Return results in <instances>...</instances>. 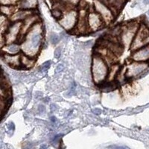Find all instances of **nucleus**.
I'll list each match as a JSON object with an SVG mask.
<instances>
[{
    "label": "nucleus",
    "mask_w": 149,
    "mask_h": 149,
    "mask_svg": "<svg viewBox=\"0 0 149 149\" xmlns=\"http://www.w3.org/2000/svg\"><path fill=\"white\" fill-rule=\"evenodd\" d=\"M43 39V27L40 21L34 25L21 42V51L26 55L36 58L40 53Z\"/></svg>",
    "instance_id": "nucleus-1"
},
{
    "label": "nucleus",
    "mask_w": 149,
    "mask_h": 149,
    "mask_svg": "<svg viewBox=\"0 0 149 149\" xmlns=\"http://www.w3.org/2000/svg\"><path fill=\"white\" fill-rule=\"evenodd\" d=\"M91 72L93 81L97 85L107 79L109 67L106 60L98 53L94 54L92 59Z\"/></svg>",
    "instance_id": "nucleus-2"
},
{
    "label": "nucleus",
    "mask_w": 149,
    "mask_h": 149,
    "mask_svg": "<svg viewBox=\"0 0 149 149\" xmlns=\"http://www.w3.org/2000/svg\"><path fill=\"white\" fill-rule=\"evenodd\" d=\"M140 25V23L136 22H131L121 27V33L119 37V40L123 46L126 48L130 47Z\"/></svg>",
    "instance_id": "nucleus-3"
},
{
    "label": "nucleus",
    "mask_w": 149,
    "mask_h": 149,
    "mask_svg": "<svg viewBox=\"0 0 149 149\" xmlns=\"http://www.w3.org/2000/svg\"><path fill=\"white\" fill-rule=\"evenodd\" d=\"M149 44V27L143 22H141L138 28L135 37L133 40L130 50L131 52L137 50L142 47Z\"/></svg>",
    "instance_id": "nucleus-4"
},
{
    "label": "nucleus",
    "mask_w": 149,
    "mask_h": 149,
    "mask_svg": "<svg viewBox=\"0 0 149 149\" xmlns=\"http://www.w3.org/2000/svg\"><path fill=\"white\" fill-rule=\"evenodd\" d=\"M78 18V11L74 8H69L63 12V16L58 20L60 26L68 32H73L75 29Z\"/></svg>",
    "instance_id": "nucleus-5"
},
{
    "label": "nucleus",
    "mask_w": 149,
    "mask_h": 149,
    "mask_svg": "<svg viewBox=\"0 0 149 149\" xmlns=\"http://www.w3.org/2000/svg\"><path fill=\"white\" fill-rule=\"evenodd\" d=\"M149 69V63L133 61L125 67V77L127 79H132L141 76Z\"/></svg>",
    "instance_id": "nucleus-6"
},
{
    "label": "nucleus",
    "mask_w": 149,
    "mask_h": 149,
    "mask_svg": "<svg viewBox=\"0 0 149 149\" xmlns=\"http://www.w3.org/2000/svg\"><path fill=\"white\" fill-rule=\"evenodd\" d=\"M94 11L102 18L105 26L110 25L115 18V13L107 4L101 0H94Z\"/></svg>",
    "instance_id": "nucleus-7"
},
{
    "label": "nucleus",
    "mask_w": 149,
    "mask_h": 149,
    "mask_svg": "<svg viewBox=\"0 0 149 149\" xmlns=\"http://www.w3.org/2000/svg\"><path fill=\"white\" fill-rule=\"evenodd\" d=\"M22 22H11L6 33L4 34L6 44L13 43H19L22 30Z\"/></svg>",
    "instance_id": "nucleus-8"
},
{
    "label": "nucleus",
    "mask_w": 149,
    "mask_h": 149,
    "mask_svg": "<svg viewBox=\"0 0 149 149\" xmlns=\"http://www.w3.org/2000/svg\"><path fill=\"white\" fill-rule=\"evenodd\" d=\"M87 23L89 32H96L105 26L102 18L95 11L88 12Z\"/></svg>",
    "instance_id": "nucleus-9"
},
{
    "label": "nucleus",
    "mask_w": 149,
    "mask_h": 149,
    "mask_svg": "<svg viewBox=\"0 0 149 149\" xmlns=\"http://www.w3.org/2000/svg\"><path fill=\"white\" fill-rule=\"evenodd\" d=\"M88 11L84 8H82L78 11V18L76 27L74 32L78 34H84L89 33L87 23Z\"/></svg>",
    "instance_id": "nucleus-10"
},
{
    "label": "nucleus",
    "mask_w": 149,
    "mask_h": 149,
    "mask_svg": "<svg viewBox=\"0 0 149 149\" xmlns=\"http://www.w3.org/2000/svg\"><path fill=\"white\" fill-rule=\"evenodd\" d=\"M130 59L133 61L149 63V44L132 52Z\"/></svg>",
    "instance_id": "nucleus-11"
},
{
    "label": "nucleus",
    "mask_w": 149,
    "mask_h": 149,
    "mask_svg": "<svg viewBox=\"0 0 149 149\" xmlns=\"http://www.w3.org/2000/svg\"><path fill=\"white\" fill-rule=\"evenodd\" d=\"M40 18L38 17V15L36 13H34L33 14H32L31 16L26 18L23 22H22V30H21V36H20V40H19V43H21L24 38L25 35L26 34L28 33V32L29 31L31 28L34 26V25L36 24L37 22H39Z\"/></svg>",
    "instance_id": "nucleus-12"
},
{
    "label": "nucleus",
    "mask_w": 149,
    "mask_h": 149,
    "mask_svg": "<svg viewBox=\"0 0 149 149\" xmlns=\"http://www.w3.org/2000/svg\"><path fill=\"white\" fill-rule=\"evenodd\" d=\"M2 58L7 65L14 69L21 67V54H10L2 52Z\"/></svg>",
    "instance_id": "nucleus-13"
},
{
    "label": "nucleus",
    "mask_w": 149,
    "mask_h": 149,
    "mask_svg": "<svg viewBox=\"0 0 149 149\" xmlns=\"http://www.w3.org/2000/svg\"><path fill=\"white\" fill-rule=\"evenodd\" d=\"M35 13L34 11H29V10H22L18 9L13 13V14L10 17V20L11 22H23L26 18H28L29 16Z\"/></svg>",
    "instance_id": "nucleus-14"
},
{
    "label": "nucleus",
    "mask_w": 149,
    "mask_h": 149,
    "mask_svg": "<svg viewBox=\"0 0 149 149\" xmlns=\"http://www.w3.org/2000/svg\"><path fill=\"white\" fill-rule=\"evenodd\" d=\"M37 6V0H20L17 5L18 9L34 11Z\"/></svg>",
    "instance_id": "nucleus-15"
},
{
    "label": "nucleus",
    "mask_w": 149,
    "mask_h": 149,
    "mask_svg": "<svg viewBox=\"0 0 149 149\" xmlns=\"http://www.w3.org/2000/svg\"><path fill=\"white\" fill-rule=\"evenodd\" d=\"M21 51V46L19 43H13L6 44L2 48V53L10 54H19Z\"/></svg>",
    "instance_id": "nucleus-16"
},
{
    "label": "nucleus",
    "mask_w": 149,
    "mask_h": 149,
    "mask_svg": "<svg viewBox=\"0 0 149 149\" xmlns=\"http://www.w3.org/2000/svg\"><path fill=\"white\" fill-rule=\"evenodd\" d=\"M35 63V58H32L25 54H21V68L31 69Z\"/></svg>",
    "instance_id": "nucleus-17"
},
{
    "label": "nucleus",
    "mask_w": 149,
    "mask_h": 149,
    "mask_svg": "<svg viewBox=\"0 0 149 149\" xmlns=\"http://www.w3.org/2000/svg\"><path fill=\"white\" fill-rule=\"evenodd\" d=\"M99 87L104 92H110L115 89L118 87V82L116 81H104L99 84Z\"/></svg>",
    "instance_id": "nucleus-18"
},
{
    "label": "nucleus",
    "mask_w": 149,
    "mask_h": 149,
    "mask_svg": "<svg viewBox=\"0 0 149 149\" xmlns=\"http://www.w3.org/2000/svg\"><path fill=\"white\" fill-rule=\"evenodd\" d=\"M11 22L10 19L5 15H1L0 18V30H1V35H4L7 32V28L11 25Z\"/></svg>",
    "instance_id": "nucleus-19"
},
{
    "label": "nucleus",
    "mask_w": 149,
    "mask_h": 149,
    "mask_svg": "<svg viewBox=\"0 0 149 149\" xmlns=\"http://www.w3.org/2000/svg\"><path fill=\"white\" fill-rule=\"evenodd\" d=\"M126 2L127 0H108V5L115 12V11H119L121 9Z\"/></svg>",
    "instance_id": "nucleus-20"
},
{
    "label": "nucleus",
    "mask_w": 149,
    "mask_h": 149,
    "mask_svg": "<svg viewBox=\"0 0 149 149\" xmlns=\"http://www.w3.org/2000/svg\"><path fill=\"white\" fill-rule=\"evenodd\" d=\"M15 8L16 7H15L14 5H1V12H2V14L10 18L16 11Z\"/></svg>",
    "instance_id": "nucleus-21"
},
{
    "label": "nucleus",
    "mask_w": 149,
    "mask_h": 149,
    "mask_svg": "<svg viewBox=\"0 0 149 149\" xmlns=\"http://www.w3.org/2000/svg\"><path fill=\"white\" fill-rule=\"evenodd\" d=\"M63 8L59 7H54L52 11V16L56 19H58L59 20L61 18V17L63 16Z\"/></svg>",
    "instance_id": "nucleus-22"
},
{
    "label": "nucleus",
    "mask_w": 149,
    "mask_h": 149,
    "mask_svg": "<svg viewBox=\"0 0 149 149\" xmlns=\"http://www.w3.org/2000/svg\"><path fill=\"white\" fill-rule=\"evenodd\" d=\"M60 1L66 7H69V8H73V7H75L76 5H78L81 0H60Z\"/></svg>",
    "instance_id": "nucleus-23"
},
{
    "label": "nucleus",
    "mask_w": 149,
    "mask_h": 149,
    "mask_svg": "<svg viewBox=\"0 0 149 149\" xmlns=\"http://www.w3.org/2000/svg\"><path fill=\"white\" fill-rule=\"evenodd\" d=\"M49 40L52 45H57L60 41V37L55 33H52L49 36Z\"/></svg>",
    "instance_id": "nucleus-24"
},
{
    "label": "nucleus",
    "mask_w": 149,
    "mask_h": 149,
    "mask_svg": "<svg viewBox=\"0 0 149 149\" xmlns=\"http://www.w3.org/2000/svg\"><path fill=\"white\" fill-rule=\"evenodd\" d=\"M1 4L4 5H17L20 0H0Z\"/></svg>",
    "instance_id": "nucleus-25"
},
{
    "label": "nucleus",
    "mask_w": 149,
    "mask_h": 149,
    "mask_svg": "<svg viewBox=\"0 0 149 149\" xmlns=\"http://www.w3.org/2000/svg\"><path fill=\"white\" fill-rule=\"evenodd\" d=\"M51 66V61L50 60H48V61H46L45 63H43L42 65L40 67V69L41 72H45V71L48 70L49 69V67Z\"/></svg>",
    "instance_id": "nucleus-26"
},
{
    "label": "nucleus",
    "mask_w": 149,
    "mask_h": 149,
    "mask_svg": "<svg viewBox=\"0 0 149 149\" xmlns=\"http://www.w3.org/2000/svg\"><path fill=\"white\" fill-rule=\"evenodd\" d=\"M61 48H60V47H58V48H55V50H54V56L56 59L60 58V57L61 55Z\"/></svg>",
    "instance_id": "nucleus-27"
},
{
    "label": "nucleus",
    "mask_w": 149,
    "mask_h": 149,
    "mask_svg": "<svg viewBox=\"0 0 149 149\" xmlns=\"http://www.w3.org/2000/svg\"><path fill=\"white\" fill-rule=\"evenodd\" d=\"M37 111L40 114H43L46 113V106L43 104H40L37 108Z\"/></svg>",
    "instance_id": "nucleus-28"
},
{
    "label": "nucleus",
    "mask_w": 149,
    "mask_h": 149,
    "mask_svg": "<svg viewBox=\"0 0 149 149\" xmlns=\"http://www.w3.org/2000/svg\"><path fill=\"white\" fill-rule=\"evenodd\" d=\"M7 128L8 131H11V133H13V130H14L15 129V125L14 124H13V122H10L9 124L7 125Z\"/></svg>",
    "instance_id": "nucleus-29"
},
{
    "label": "nucleus",
    "mask_w": 149,
    "mask_h": 149,
    "mask_svg": "<svg viewBox=\"0 0 149 149\" xmlns=\"http://www.w3.org/2000/svg\"><path fill=\"white\" fill-rule=\"evenodd\" d=\"M109 149H130L125 146H117V145H110L108 147Z\"/></svg>",
    "instance_id": "nucleus-30"
},
{
    "label": "nucleus",
    "mask_w": 149,
    "mask_h": 149,
    "mask_svg": "<svg viewBox=\"0 0 149 149\" xmlns=\"http://www.w3.org/2000/svg\"><path fill=\"white\" fill-rule=\"evenodd\" d=\"M64 69V66L63 64H59L58 66L56 67V72H61Z\"/></svg>",
    "instance_id": "nucleus-31"
},
{
    "label": "nucleus",
    "mask_w": 149,
    "mask_h": 149,
    "mask_svg": "<svg viewBox=\"0 0 149 149\" xmlns=\"http://www.w3.org/2000/svg\"><path fill=\"white\" fill-rule=\"evenodd\" d=\"M93 113L95 115H100L101 113V110L99 109V108H95L93 110Z\"/></svg>",
    "instance_id": "nucleus-32"
},
{
    "label": "nucleus",
    "mask_w": 149,
    "mask_h": 149,
    "mask_svg": "<svg viewBox=\"0 0 149 149\" xmlns=\"http://www.w3.org/2000/svg\"><path fill=\"white\" fill-rule=\"evenodd\" d=\"M50 108H51V111L54 112V111H56V110H58V106H57V105H56L55 104H52V105H51Z\"/></svg>",
    "instance_id": "nucleus-33"
},
{
    "label": "nucleus",
    "mask_w": 149,
    "mask_h": 149,
    "mask_svg": "<svg viewBox=\"0 0 149 149\" xmlns=\"http://www.w3.org/2000/svg\"><path fill=\"white\" fill-rule=\"evenodd\" d=\"M40 149H48V148H47V145L46 144H43V145H41Z\"/></svg>",
    "instance_id": "nucleus-34"
},
{
    "label": "nucleus",
    "mask_w": 149,
    "mask_h": 149,
    "mask_svg": "<svg viewBox=\"0 0 149 149\" xmlns=\"http://www.w3.org/2000/svg\"><path fill=\"white\" fill-rule=\"evenodd\" d=\"M51 121H52V122H55L56 121L55 116H52V117H51Z\"/></svg>",
    "instance_id": "nucleus-35"
},
{
    "label": "nucleus",
    "mask_w": 149,
    "mask_h": 149,
    "mask_svg": "<svg viewBox=\"0 0 149 149\" xmlns=\"http://www.w3.org/2000/svg\"><path fill=\"white\" fill-rule=\"evenodd\" d=\"M101 1H102L103 2H104V3H106L108 5V0H101Z\"/></svg>",
    "instance_id": "nucleus-36"
},
{
    "label": "nucleus",
    "mask_w": 149,
    "mask_h": 149,
    "mask_svg": "<svg viewBox=\"0 0 149 149\" xmlns=\"http://www.w3.org/2000/svg\"><path fill=\"white\" fill-rule=\"evenodd\" d=\"M145 2V3H149V0H144Z\"/></svg>",
    "instance_id": "nucleus-37"
}]
</instances>
